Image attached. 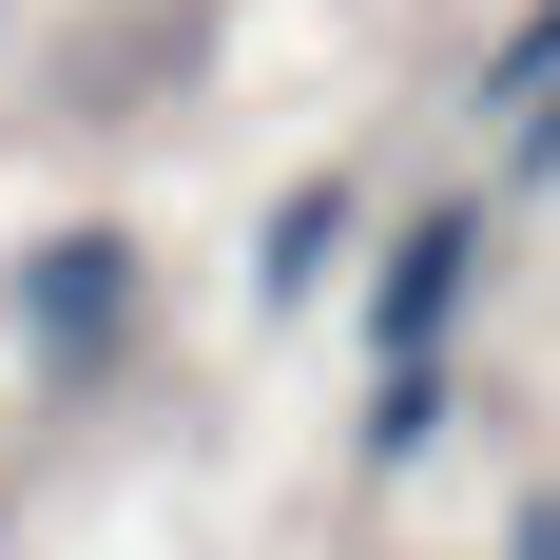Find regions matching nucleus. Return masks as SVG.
I'll return each mask as SVG.
<instances>
[{"label": "nucleus", "instance_id": "f257e3e1", "mask_svg": "<svg viewBox=\"0 0 560 560\" xmlns=\"http://www.w3.org/2000/svg\"><path fill=\"white\" fill-rule=\"evenodd\" d=\"M464 271H483V213H406L387 290H368V348H387V387H445V310H464Z\"/></svg>", "mask_w": 560, "mask_h": 560}, {"label": "nucleus", "instance_id": "f03ea898", "mask_svg": "<svg viewBox=\"0 0 560 560\" xmlns=\"http://www.w3.org/2000/svg\"><path fill=\"white\" fill-rule=\"evenodd\" d=\"M116 310H136V252H116V232H58L39 271H20V329H39V368H97V348H116Z\"/></svg>", "mask_w": 560, "mask_h": 560}, {"label": "nucleus", "instance_id": "7ed1b4c3", "mask_svg": "<svg viewBox=\"0 0 560 560\" xmlns=\"http://www.w3.org/2000/svg\"><path fill=\"white\" fill-rule=\"evenodd\" d=\"M329 252H348V174L271 213V252H252V290H271V310H310V290H329Z\"/></svg>", "mask_w": 560, "mask_h": 560}, {"label": "nucleus", "instance_id": "20e7f679", "mask_svg": "<svg viewBox=\"0 0 560 560\" xmlns=\"http://www.w3.org/2000/svg\"><path fill=\"white\" fill-rule=\"evenodd\" d=\"M483 97H503V116H541V97H560V0H541V20H522L503 58H483Z\"/></svg>", "mask_w": 560, "mask_h": 560}]
</instances>
